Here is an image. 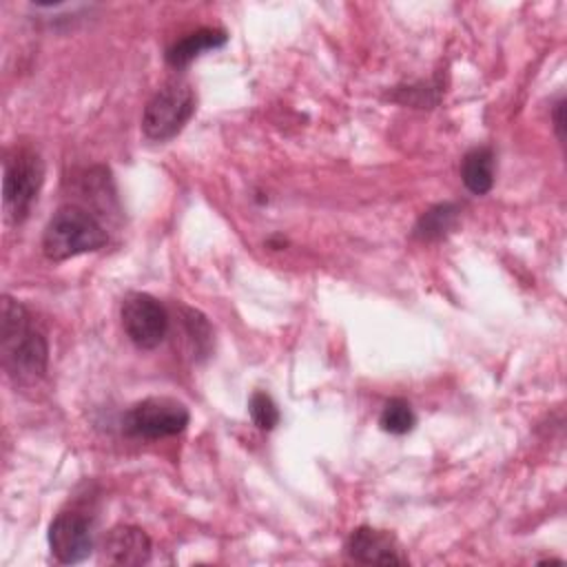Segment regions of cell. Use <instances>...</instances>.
Instances as JSON below:
<instances>
[{
  "instance_id": "obj_1",
  "label": "cell",
  "mask_w": 567,
  "mask_h": 567,
  "mask_svg": "<svg viewBox=\"0 0 567 567\" xmlns=\"http://www.w3.org/2000/svg\"><path fill=\"white\" fill-rule=\"evenodd\" d=\"M0 352L4 370L18 381H35L47 372L49 346L44 334L33 323L29 310L11 299H2L0 319Z\"/></svg>"
},
{
  "instance_id": "obj_2",
  "label": "cell",
  "mask_w": 567,
  "mask_h": 567,
  "mask_svg": "<svg viewBox=\"0 0 567 567\" xmlns=\"http://www.w3.org/2000/svg\"><path fill=\"white\" fill-rule=\"evenodd\" d=\"M109 235L104 226L82 206H60L42 233V252L53 261H64L104 248Z\"/></svg>"
},
{
  "instance_id": "obj_3",
  "label": "cell",
  "mask_w": 567,
  "mask_h": 567,
  "mask_svg": "<svg viewBox=\"0 0 567 567\" xmlns=\"http://www.w3.org/2000/svg\"><path fill=\"white\" fill-rule=\"evenodd\" d=\"M195 91L188 82L175 80L164 84L144 106L142 131L148 140L166 142L175 137L195 113Z\"/></svg>"
},
{
  "instance_id": "obj_4",
  "label": "cell",
  "mask_w": 567,
  "mask_h": 567,
  "mask_svg": "<svg viewBox=\"0 0 567 567\" xmlns=\"http://www.w3.org/2000/svg\"><path fill=\"white\" fill-rule=\"evenodd\" d=\"M44 182V162L33 148H16L4 162L2 202L11 221H22Z\"/></svg>"
},
{
  "instance_id": "obj_5",
  "label": "cell",
  "mask_w": 567,
  "mask_h": 567,
  "mask_svg": "<svg viewBox=\"0 0 567 567\" xmlns=\"http://www.w3.org/2000/svg\"><path fill=\"white\" fill-rule=\"evenodd\" d=\"M188 408L171 396H148L137 401L122 421V430L137 439H164L186 430Z\"/></svg>"
},
{
  "instance_id": "obj_6",
  "label": "cell",
  "mask_w": 567,
  "mask_h": 567,
  "mask_svg": "<svg viewBox=\"0 0 567 567\" xmlns=\"http://www.w3.org/2000/svg\"><path fill=\"white\" fill-rule=\"evenodd\" d=\"M122 328L133 346L140 350L157 348L168 332L166 308L146 292H131L122 301Z\"/></svg>"
},
{
  "instance_id": "obj_7",
  "label": "cell",
  "mask_w": 567,
  "mask_h": 567,
  "mask_svg": "<svg viewBox=\"0 0 567 567\" xmlns=\"http://www.w3.org/2000/svg\"><path fill=\"white\" fill-rule=\"evenodd\" d=\"M49 549L62 565H73L84 560L93 547V525L80 512H60L49 525Z\"/></svg>"
},
{
  "instance_id": "obj_8",
  "label": "cell",
  "mask_w": 567,
  "mask_h": 567,
  "mask_svg": "<svg viewBox=\"0 0 567 567\" xmlns=\"http://www.w3.org/2000/svg\"><path fill=\"white\" fill-rule=\"evenodd\" d=\"M346 551L352 560L363 565H405L408 556L401 551L396 538L370 525H361L352 529L346 540Z\"/></svg>"
},
{
  "instance_id": "obj_9",
  "label": "cell",
  "mask_w": 567,
  "mask_h": 567,
  "mask_svg": "<svg viewBox=\"0 0 567 567\" xmlns=\"http://www.w3.org/2000/svg\"><path fill=\"white\" fill-rule=\"evenodd\" d=\"M151 538L142 527L117 525L113 527L100 547V560L106 565H146L151 560Z\"/></svg>"
},
{
  "instance_id": "obj_10",
  "label": "cell",
  "mask_w": 567,
  "mask_h": 567,
  "mask_svg": "<svg viewBox=\"0 0 567 567\" xmlns=\"http://www.w3.org/2000/svg\"><path fill=\"white\" fill-rule=\"evenodd\" d=\"M228 42V35L224 29H213V27H202L184 38H179L177 42H173L166 49V62L175 69H182L186 64H190L197 55H202L208 49H219Z\"/></svg>"
},
{
  "instance_id": "obj_11",
  "label": "cell",
  "mask_w": 567,
  "mask_h": 567,
  "mask_svg": "<svg viewBox=\"0 0 567 567\" xmlns=\"http://www.w3.org/2000/svg\"><path fill=\"white\" fill-rule=\"evenodd\" d=\"M461 179L474 195H485L494 186V153L489 146H474L461 159Z\"/></svg>"
},
{
  "instance_id": "obj_12",
  "label": "cell",
  "mask_w": 567,
  "mask_h": 567,
  "mask_svg": "<svg viewBox=\"0 0 567 567\" xmlns=\"http://www.w3.org/2000/svg\"><path fill=\"white\" fill-rule=\"evenodd\" d=\"M458 204L454 202H443V204H436L432 208H427L419 221L414 224V237L421 239V241H436L445 235L452 233V228L456 226L458 221Z\"/></svg>"
},
{
  "instance_id": "obj_13",
  "label": "cell",
  "mask_w": 567,
  "mask_h": 567,
  "mask_svg": "<svg viewBox=\"0 0 567 567\" xmlns=\"http://www.w3.org/2000/svg\"><path fill=\"white\" fill-rule=\"evenodd\" d=\"M379 425H381L383 432H390V434H396V436L412 432V427L416 425V416H414L412 405L405 399H399V396L390 399L381 410Z\"/></svg>"
},
{
  "instance_id": "obj_14",
  "label": "cell",
  "mask_w": 567,
  "mask_h": 567,
  "mask_svg": "<svg viewBox=\"0 0 567 567\" xmlns=\"http://www.w3.org/2000/svg\"><path fill=\"white\" fill-rule=\"evenodd\" d=\"M248 412H250V419L252 423L264 430V432H270L277 427L281 414H279V408L277 403L272 401V396L268 392H261L257 390L250 401H248Z\"/></svg>"
},
{
  "instance_id": "obj_15",
  "label": "cell",
  "mask_w": 567,
  "mask_h": 567,
  "mask_svg": "<svg viewBox=\"0 0 567 567\" xmlns=\"http://www.w3.org/2000/svg\"><path fill=\"white\" fill-rule=\"evenodd\" d=\"M182 321H184V328L188 332V339L195 346V352L197 354H208V350H210V326H208L206 317L199 315L197 310L186 308Z\"/></svg>"
},
{
  "instance_id": "obj_16",
  "label": "cell",
  "mask_w": 567,
  "mask_h": 567,
  "mask_svg": "<svg viewBox=\"0 0 567 567\" xmlns=\"http://www.w3.org/2000/svg\"><path fill=\"white\" fill-rule=\"evenodd\" d=\"M565 100H558L556 106H554V126H556V133H558V140H565Z\"/></svg>"
}]
</instances>
